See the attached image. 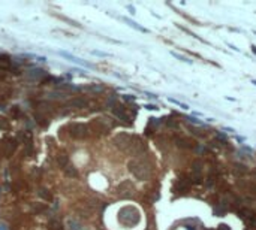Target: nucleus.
I'll return each instance as SVG.
<instances>
[{"label": "nucleus", "mask_w": 256, "mask_h": 230, "mask_svg": "<svg viewBox=\"0 0 256 230\" xmlns=\"http://www.w3.org/2000/svg\"><path fill=\"white\" fill-rule=\"evenodd\" d=\"M241 215H243V218L247 220V221L255 220V214H253V211H250V209H244V211H241Z\"/></svg>", "instance_id": "nucleus-3"}, {"label": "nucleus", "mask_w": 256, "mask_h": 230, "mask_svg": "<svg viewBox=\"0 0 256 230\" xmlns=\"http://www.w3.org/2000/svg\"><path fill=\"white\" fill-rule=\"evenodd\" d=\"M129 169H130V172L134 173L138 179H147L148 178V169L144 166V164H141V163H138V162H130L129 163Z\"/></svg>", "instance_id": "nucleus-2"}, {"label": "nucleus", "mask_w": 256, "mask_h": 230, "mask_svg": "<svg viewBox=\"0 0 256 230\" xmlns=\"http://www.w3.org/2000/svg\"><path fill=\"white\" fill-rule=\"evenodd\" d=\"M120 221L123 224H126V226H132V224H136L138 221H139V214H138V211L135 208H125V209H121L120 212Z\"/></svg>", "instance_id": "nucleus-1"}, {"label": "nucleus", "mask_w": 256, "mask_h": 230, "mask_svg": "<svg viewBox=\"0 0 256 230\" xmlns=\"http://www.w3.org/2000/svg\"><path fill=\"white\" fill-rule=\"evenodd\" d=\"M219 230H231V229H229V227H228L226 224H222V226L219 227Z\"/></svg>", "instance_id": "nucleus-4"}]
</instances>
